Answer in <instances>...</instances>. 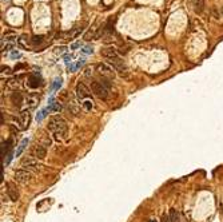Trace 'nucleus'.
Returning a JSON list of instances; mask_svg holds the SVG:
<instances>
[{
	"label": "nucleus",
	"mask_w": 223,
	"mask_h": 222,
	"mask_svg": "<svg viewBox=\"0 0 223 222\" xmlns=\"http://www.w3.org/2000/svg\"><path fill=\"white\" fill-rule=\"evenodd\" d=\"M26 103H27L28 107H33V106L38 103V99L36 98H32V97H28L27 100H26Z\"/></svg>",
	"instance_id": "nucleus-18"
},
{
	"label": "nucleus",
	"mask_w": 223,
	"mask_h": 222,
	"mask_svg": "<svg viewBox=\"0 0 223 222\" xmlns=\"http://www.w3.org/2000/svg\"><path fill=\"white\" fill-rule=\"evenodd\" d=\"M222 15H223V7H222Z\"/></svg>",
	"instance_id": "nucleus-28"
},
{
	"label": "nucleus",
	"mask_w": 223,
	"mask_h": 222,
	"mask_svg": "<svg viewBox=\"0 0 223 222\" xmlns=\"http://www.w3.org/2000/svg\"><path fill=\"white\" fill-rule=\"evenodd\" d=\"M48 129L53 135H55L56 139L63 140V139L67 138L68 126H67V122L62 117H52L48 122Z\"/></svg>",
	"instance_id": "nucleus-1"
},
{
	"label": "nucleus",
	"mask_w": 223,
	"mask_h": 222,
	"mask_svg": "<svg viewBox=\"0 0 223 222\" xmlns=\"http://www.w3.org/2000/svg\"><path fill=\"white\" fill-rule=\"evenodd\" d=\"M62 86V79H56L55 80V83H53V86H52V88L53 90H56V88H59Z\"/></svg>",
	"instance_id": "nucleus-21"
},
{
	"label": "nucleus",
	"mask_w": 223,
	"mask_h": 222,
	"mask_svg": "<svg viewBox=\"0 0 223 222\" xmlns=\"http://www.w3.org/2000/svg\"><path fill=\"white\" fill-rule=\"evenodd\" d=\"M32 42L33 43H40L42 42V36H35V38L32 39Z\"/></svg>",
	"instance_id": "nucleus-23"
},
{
	"label": "nucleus",
	"mask_w": 223,
	"mask_h": 222,
	"mask_svg": "<svg viewBox=\"0 0 223 222\" xmlns=\"http://www.w3.org/2000/svg\"><path fill=\"white\" fill-rule=\"evenodd\" d=\"M151 222H156V221L155 219H151Z\"/></svg>",
	"instance_id": "nucleus-27"
},
{
	"label": "nucleus",
	"mask_w": 223,
	"mask_h": 222,
	"mask_svg": "<svg viewBox=\"0 0 223 222\" xmlns=\"http://www.w3.org/2000/svg\"><path fill=\"white\" fill-rule=\"evenodd\" d=\"M64 60H66V63L71 62V56H68V55H66V56H64Z\"/></svg>",
	"instance_id": "nucleus-26"
},
{
	"label": "nucleus",
	"mask_w": 223,
	"mask_h": 222,
	"mask_svg": "<svg viewBox=\"0 0 223 222\" xmlns=\"http://www.w3.org/2000/svg\"><path fill=\"white\" fill-rule=\"evenodd\" d=\"M170 219H171V222H179V213H178L175 209L170 210Z\"/></svg>",
	"instance_id": "nucleus-16"
},
{
	"label": "nucleus",
	"mask_w": 223,
	"mask_h": 222,
	"mask_svg": "<svg viewBox=\"0 0 223 222\" xmlns=\"http://www.w3.org/2000/svg\"><path fill=\"white\" fill-rule=\"evenodd\" d=\"M96 68H98V72L106 79H112L114 77H115V70L106 63H99L96 66Z\"/></svg>",
	"instance_id": "nucleus-6"
},
{
	"label": "nucleus",
	"mask_w": 223,
	"mask_h": 222,
	"mask_svg": "<svg viewBox=\"0 0 223 222\" xmlns=\"http://www.w3.org/2000/svg\"><path fill=\"white\" fill-rule=\"evenodd\" d=\"M83 104V108L86 110V111H91L92 110V107H94V104H92V100H84V102L82 103Z\"/></svg>",
	"instance_id": "nucleus-17"
},
{
	"label": "nucleus",
	"mask_w": 223,
	"mask_h": 222,
	"mask_svg": "<svg viewBox=\"0 0 223 222\" xmlns=\"http://www.w3.org/2000/svg\"><path fill=\"white\" fill-rule=\"evenodd\" d=\"M20 165L24 170H28V171H40L42 170V163L33 157H24L22 159Z\"/></svg>",
	"instance_id": "nucleus-3"
},
{
	"label": "nucleus",
	"mask_w": 223,
	"mask_h": 222,
	"mask_svg": "<svg viewBox=\"0 0 223 222\" xmlns=\"http://www.w3.org/2000/svg\"><path fill=\"white\" fill-rule=\"evenodd\" d=\"M7 194L9 197V199L13 201V202H16L19 199V190L16 186H15V183H12V182L7 183Z\"/></svg>",
	"instance_id": "nucleus-9"
},
{
	"label": "nucleus",
	"mask_w": 223,
	"mask_h": 222,
	"mask_svg": "<svg viewBox=\"0 0 223 222\" xmlns=\"http://www.w3.org/2000/svg\"><path fill=\"white\" fill-rule=\"evenodd\" d=\"M27 145H28V139H23L22 142L19 143V146H18L16 151H15V157H20V155H22V153L24 151V149L27 147Z\"/></svg>",
	"instance_id": "nucleus-14"
},
{
	"label": "nucleus",
	"mask_w": 223,
	"mask_h": 222,
	"mask_svg": "<svg viewBox=\"0 0 223 222\" xmlns=\"http://www.w3.org/2000/svg\"><path fill=\"white\" fill-rule=\"evenodd\" d=\"M47 155V149L43 145H35L32 149V157L36 159H44Z\"/></svg>",
	"instance_id": "nucleus-8"
},
{
	"label": "nucleus",
	"mask_w": 223,
	"mask_h": 222,
	"mask_svg": "<svg viewBox=\"0 0 223 222\" xmlns=\"http://www.w3.org/2000/svg\"><path fill=\"white\" fill-rule=\"evenodd\" d=\"M190 2H191L192 9L196 13H200L203 11V8H205V0H190Z\"/></svg>",
	"instance_id": "nucleus-11"
},
{
	"label": "nucleus",
	"mask_w": 223,
	"mask_h": 222,
	"mask_svg": "<svg viewBox=\"0 0 223 222\" xmlns=\"http://www.w3.org/2000/svg\"><path fill=\"white\" fill-rule=\"evenodd\" d=\"M82 52H83V54H92V52H94V48L90 47V46H86V47L82 50Z\"/></svg>",
	"instance_id": "nucleus-20"
},
{
	"label": "nucleus",
	"mask_w": 223,
	"mask_h": 222,
	"mask_svg": "<svg viewBox=\"0 0 223 222\" xmlns=\"http://www.w3.org/2000/svg\"><path fill=\"white\" fill-rule=\"evenodd\" d=\"M108 88H110V83L104 79L91 82V91L99 99H106L108 97Z\"/></svg>",
	"instance_id": "nucleus-2"
},
{
	"label": "nucleus",
	"mask_w": 223,
	"mask_h": 222,
	"mask_svg": "<svg viewBox=\"0 0 223 222\" xmlns=\"http://www.w3.org/2000/svg\"><path fill=\"white\" fill-rule=\"evenodd\" d=\"M83 63H84V60L80 59L76 64H72V66H71V67H70V71H71V72H75V71H76V68H78V67H80V66H82Z\"/></svg>",
	"instance_id": "nucleus-19"
},
{
	"label": "nucleus",
	"mask_w": 223,
	"mask_h": 222,
	"mask_svg": "<svg viewBox=\"0 0 223 222\" xmlns=\"http://www.w3.org/2000/svg\"><path fill=\"white\" fill-rule=\"evenodd\" d=\"M90 38H91V39L98 38V32H96V28H95V27H92L90 31L84 35V39H86V40H90Z\"/></svg>",
	"instance_id": "nucleus-15"
},
{
	"label": "nucleus",
	"mask_w": 223,
	"mask_h": 222,
	"mask_svg": "<svg viewBox=\"0 0 223 222\" xmlns=\"http://www.w3.org/2000/svg\"><path fill=\"white\" fill-rule=\"evenodd\" d=\"M100 54H102V56L107 58L108 60L119 58V54H118V51H116V50L114 48V47H106V48H103L102 51H100Z\"/></svg>",
	"instance_id": "nucleus-10"
},
{
	"label": "nucleus",
	"mask_w": 223,
	"mask_h": 222,
	"mask_svg": "<svg viewBox=\"0 0 223 222\" xmlns=\"http://www.w3.org/2000/svg\"><path fill=\"white\" fill-rule=\"evenodd\" d=\"M60 108H62V107H60V104H59V103H55V104H53V111H59Z\"/></svg>",
	"instance_id": "nucleus-25"
},
{
	"label": "nucleus",
	"mask_w": 223,
	"mask_h": 222,
	"mask_svg": "<svg viewBox=\"0 0 223 222\" xmlns=\"http://www.w3.org/2000/svg\"><path fill=\"white\" fill-rule=\"evenodd\" d=\"M162 222H171L170 215H168V214H163L162 215Z\"/></svg>",
	"instance_id": "nucleus-22"
},
{
	"label": "nucleus",
	"mask_w": 223,
	"mask_h": 222,
	"mask_svg": "<svg viewBox=\"0 0 223 222\" xmlns=\"http://www.w3.org/2000/svg\"><path fill=\"white\" fill-rule=\"evenodd\" d=\"M15 181L19 183H28L29 181L32 179V173L28 170H24V169H19L15 171Z\"/></svg>",
	"instance_id": "nucleus-5"
},
{
	"label": "nucleus",
	"mask_w": 223,
	"mask_h": 222,
	"mask_svg": "<svg viewBox=\"0 0 223 222\" xmlns=\"http://www.w3.org/2000/svg\"><path fill=\"white\" fill-rule=\"evenodd\" d=\"M15 122L18 123V127L19 129H22V130L23 129H27L29 122H31V114H29V111L28 110L22 111V113L19 114V117L15 119Z\"/></svg>",
	"instance_id": "nucleus-4"
},
{
	"label": "nucleus",
	"mask_w": 223,
	"mask_h": 222,
	"mask_svg": "<svg viewBox=\"0 0 223 222\" xmlns=\"http://www.w3.org/2000/svg\"><path fill=\"white\" fill-rule=\"evenodd\" d=\"M75 92H76V97L79 99H86L88 95H90V88L87 87L84 83H80L79 82L76 84V88H75Z\"/></svg>",
	"instance_id": "nucleus-7"
},
{
	"label": "nucleus",
	"mask_w": 223,
	"mask_h": 222,
	"mask_svg": "<svg viewBox=\"0 0 223 222\" xmlns=\"http://www.w3.org/2000/svg\"><path fill=\"white\" fill-rule=\"evenodd\" d=\"M11 100H12V103L16 106V107H20V106L23 104V95L19 91H15L12 94V97H11Z\"/></svg>",
	"instance_id": "nucleus-12"
},
{
	"label": "nucleus",
	"mask_w": 223,
	"mask_h": 222,
	"mask_svg": "<svg viewBox=\"0 0 223 222\" xmlns=\"http://www.w3.org/2000/svg\"><path fill=\"white\" fill-rule=\"evenodd\" d=\"M28 84H29V87L36 88V87H39V86L42 84V79L38 78L36 75H31V77H29V80H28Z\"/></svg>",
	"instance_id": "nucleus-13"
},
{
	"label": "nucleus",
	"mask_w": 223,
	"mask_h": 222,
	"mask_svg": "<svg viewBox=\"0 0 223 222\" xmlns=\"http://www.w3.org/2000/svg\"><path fill=\"white\" fill-rule=\"evenodd\" d=\"M11 56H12V58H20V52H18V51H13V52L11 54Z\"/></svg>",
	"instance_id": "nucleus-24"
}]
</instances>
